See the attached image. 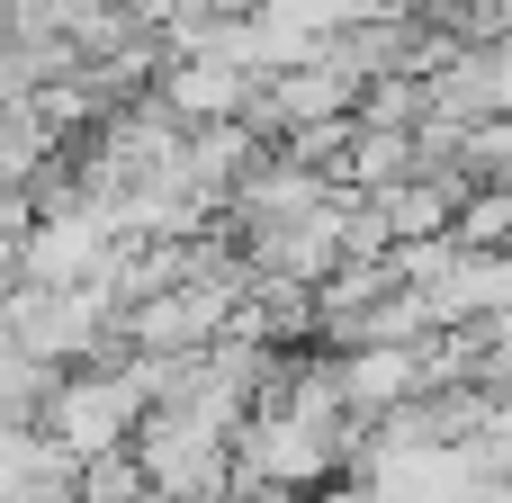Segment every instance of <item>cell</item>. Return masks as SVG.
<instances>
[{
  "label": "cell",
  "instance_id": "1",
  "mask_svg": "<svg viewBox=\"0 0 512 503\" xmlns=\"http://www.w3.org/2000/svg\"><path fill=\"white\" fill-rule=\"evenodd\" d=\"M135 503H162V495H153V486H144V495H135Z\"/></svg>",
  "mask_w": 512,
  "mask_h": 503
}]
</instances>
